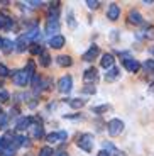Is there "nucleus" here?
<instances>
[{
    "label": "nucleus",
    "instance_id": "43",
    "mask_svg": "<svg viewBox=\"0 0 154 156\" xmlns=\"http://www.w3.org/2000/svg\"><path fill=\"white\" fill-rule=\"evenodd\" d=\"M2 48H4V39L0 37V49H2Z\"/></svg>",
    "mask_w": 154,
    "mask_h": 156
},
{
    "label": "nucleus",
    "instance_id": "46",
    "mask_svg": "<svg viewBox=\"0 0 154 156\" xmlns=\"http://www.w3.org/2000/svg\"><path fill=\"white\" fill-rule=\"evenodd\" d=\"M152 88H154V83H152Z\"/></svg>",
    "mask_w": 154,
    "mask_h": 156
},
{
    "label": "nucleus",
    "instance_id": "29",
    "mask_svg": "<svg viewBox=\"0 0 154 156\" xmlns=\"http://www.w3.org/2000/svg\"><path fill=\"white\" fill-rule=\"evenodd\" d=\"M68 26L71 29L76 27V20H75V16H73V12H68Z\"/></svg>",
    "mask_w": 154,
    "mask_h": 156
},
{
    "label": "nucleus",
    "instance_id": "15",
    "mask_svg": "<svg viewBox=\"0 0 154 156\" xmlns=\"http://www.w3.org/2000/svg\"><path fill=\"white\" fill-rule=\"evenodd\" d=\"M119 75H120V70L114 66V68H110V70H107V73H105V80H107V82H114Z\"/></svg>",
    "mask_w": 154,
    "mask_h": 156
},
{
    "label": "nucleus",
    "instance_id": "3",
    "mask_svg": "<svg viewBox=\"0 0 154 156\" xmlns=\"http://www.w3.org/2000/svg\"><path fill=\"white\" fill-rule=\"evenodd\" d=\"M107 131L110 136H119V134H122L124 131V122L120 121V119H112V121H108L107 124Z\"/></svg>",
    "mask_w": 154,
    "mask_h": 156
},
{
    "label": "nucleus",
    "instance_id": "36",
    "mask_svg": "<svg viewBox=\"0 0 154 156\" xmlns=\"http://www.w3.org/2000/svg\"><path fill=\"white\" fill-rule=\"evenodd\" d=\"M7 19H9V17H5L4 14H0V29H4V27H5V24H7Z\"/></svg>",
    "mask_w": 154,
    "mask_h": 156
},
{
    "label": "nucleus",
    "instance_id": "33",
    "mask_svg": "<svg viewBox=\"0 0 154 156\" xmlns=\"http://www.w3.org/2000/svg\"><path fill=\"white\" fill-rule=\"evenodd\" d=\"M9 73H10V71H9V68L5 66V65H0V76H7Z\"/></svg>",
    "mask_w": 154,
    "mask_h": 156
},
{
    "label": "nucleus",
    "instance_id": "17",
    "mask_svg": "<svg viewBox=\"0 0 154 156\" xmlns=\"http://www.w3.org/2000/svg\"><path fill=\"white\" fill-rule=\"evenodd\" d=\"M31 131H32V137H36V139H39V137L44 136L43 126H31Z\"/></svg>",
    "mask_w": 154,
    "mask_h": 156
},
{
    "label": "nucleus",
    "instance_id": "41",
    "mask_svg": "<svg viewBox=\"0 0 154 156\" xmlns=\"http://www.w3.org/2000/svg\"><path fill=\"white\" fill-rule=\"evenodd\" d=\"M17 112H19V109H17V107H14V109H12V110H10V114H12V115H16V114H17Z\"/></svg>",
    "mask_w": 154,
    "mask_h": 156
},
{
    "label": "nucleus",
    "instance_id": "28",
    "mask_svg": "<svg viewBox=\"0 0 154 156\" xmlns=\"http://www.w3.org/2000/svg\"><path fill=\"white\" fill-rule=\"evenodd\" d=\"M29 51H31L32 55H41V53H43V48L39 46V44H31V48H29Z\"/></svg>",
    "mask_w": 154,
    "mask_h": 156
},
{
    "label": "nucleus",
    "instance_id": "11",
    "mask_svg": "<svg viewBox=\"0 0 154 156\" xmlns=\"http://www.w3.org/2000/svg\"><path fill=\"white\" fill-rule=\"evenodd\" d=\"M96 80V68H88L83 75V82L85 83H93Z\"/></svg>",
    "mask_w": 154,
    "mask_h": 156
},
{
    "label": "nucleus",
    "instance_id": "22",
    "mask_svg": "<svg viewBox=\"0 0 154 156\" xmlns=\"http://www.w3.org/2000/svg\"><path fill=\"white\" fill-rule=\"evenodd\" d=\"M14 46H16V43H12L10 39H4V48H2V49H4V53H10L12 49H14Z\"/></svg>",
    "mask_w": 154,
    "mask_h": 156
},
{
    "label": "nucleus",
    "instance_id": "6",
    "mask_svg": "<svg viewBox=\"0 0 154 156\" xmlns=\"http://www.w3.org/2000/svg\"><path fill=\"white\" fill-rule=\"evenodd\" d=\"M120 17V7L117 4H110L107 9V19L110 20H117Z\"/></svg>",
    "mask_w": 154,
    "mask_h": 156
},
{
    "label": "nucleus",
    "instance_id": "42",
    "mask_svg": "<svg viewBox=\"0 0 154 156\" xmlns=\"http://www.w3.org/2000/svg\"><path fill=\"white\" fill-rule=\"evenodd\" d=\"M56 156H68V153H65V151H59V153H56Z\"/></svg>",
    "mask_w": 154,
    "mask_h": 156
},
{
    "label": "nucleus",
    "instance_id": "44",
    "mask_svg": "<svg viewBox=\"0 0 154 156\" xmlns=\"http://www.w3.org/2000/svg\"><path fill=\"white\" fill-rule=\"evenodd\" d=\"M151 53H152V56H154V46H152V48H151Z\"/></svg>",
    "mask_w": 154,
    "mask_h": 156
},
{
    "label": "nucleus",
    "instance_id": "9",
    "mask_svg": "<svg viewBox=\"0 0 154 156\" xmlns=\"http://www.w3.org/2000/svg\"><path fill=\"white\" fill-rule=\"evenodd\" d=\"M98 53H100V49H98V46H96V44L90 46V49L86 51L85 55H83V61H93V59L98 56Z\"/></svg>",
    "mask_w": 154,
    "mask_h": 156
},
{
    "label": "nucleus",
    "instance_id": "32",
    "mask_svg": "<svg viewBox=\"0 0 154 156\" xmlns=\"http://www.w3.org/2000/svg\"><path fill=\"white\" fill-rule=\"evenodd\" d=\"M110 107L108 105H100V107H93V112L95 114H98V112H105V110H108Z\"/></svg>",
    "mask_w": 154,
    "mask_h": 156
},
{
    "label": "nucleus",
    "instance_id": "37",
    "mask_svg": "<svg viewBox=\"0 0 154 156\" xmlns=\"http://www.w3.org/2000/svg\"><path fill=\"white\" fill-rule=\"evenodd\" d=\"M59 137H61V143H65V141H66V137H68L66 131H59Z\"/></svg>",
    "mask_w": 154,
    "mask_h": 156
},
{
    "label": "nucleus",
    "instance_id": "40",
    "mask_svg": "<svg viewBox=\"0 0 154 156\" xmlns=\"http://www.w3.org/2000/svg\"><path fill=\"white\" fill-rule=\"evenodd\" d=\"M29 4H31L32 7H39V5H41V2H29Z\"/></svg>",
    "mask_w": 154,
    "mask_h": 156
},
{
    "label": "nucleus",
    "instance_id": "16",
    "mask_svg": "<svg viewBox=\"0 0 154 156\" xmlns=\"http://www.w3.org/2000/svg\"><path fill=\"white\" fill-rule=\"evenodd\" d=\"M58 65L59 66H71L73 65V59H71V56L61 55V56H58Z\"/></svg>",
    "mask_w": 154,
    "mask_h": 156
},
{
    "label": "nucleus",
    "instance_id": "24",
    "mask_svg": "<svg viewBox=\"0 0 154 156\" xmlns=\"http://www.w3.org/2000/svg\"><path fill=\"white\" fill-rule=\"evenodd\" d=\"M51 154H54V151H53L51 146H44V148L39 149V156H51Z\"/></svg>",
    "mask_w": 154,
    "mask_h": 156
},
{
    "label": "nucleus",
    "instance_id": "13",
    "mask_svg": "<svg viewBox=\"0 0 154 156\" xmlns=\"http://www.w3.org/2000/svg\"><path fill=\"white\" fill-rule=\"evenodd\" d=\"M27 41H29V39H27V36H26V34L19 36V37H17V41H16V49H17V51H20V53H22V51H26V48H27Z\"/></svg>",
    "mask_w": 154,
    "mask_h": 156
},
{
    "label": "nucleus",
    "instance_id": "5",
    "mask_svg": "<svg viewBox=\"0 0 154 156\" xmlns=\"http://www.w3.org/2000/svg\"><path fill=\"white\" fill-rule=\"evenodd\" d=\"M122 63H124V68H125L129 73H137L139 68H141V63H139L137 59L131 58V56H129V58H125Z\"/></svg>",
    "mask_w": 154,
    "mask_h": 156
},
{
    "label": "nucleus",
    "instance_id": "30",
    "mask_svg": "<svg viewBox=\"0 0 154 156\" xmlns=\"http://www.w3.org/2000/svg\"><path fill=\"white\" fill-rule=\"evenodd\" d=\"M16 154V148L14 146H9V148L4 149V153H2V156H14Z\"/></svg>",
    "mask_w": 154,
    "mask_h": 156
},
{
    "label": "nucleus",
    "instance_id": "38",
    "mask_svg": "<svg viewBox=\"0 0 154 156\" xmlns=\"http://www.w3.org/2000/svg\"><path fill=\"white\" fill-rule=\"evenodd\" d=\"M83 92H85V94H95V88H92V87H86Z\"/></svg>",
    "mask_w": 154,
    "mask_h": 156
},
{
    "label": "nucleus",
    "instance_id": "26",
    "mask_svg": "<svg viewBox=\"0 0 154 156\" xmlns=\"http://www.w3.org/2000/svg\"><path fill=\"white\" fill-rule=\"evenodd\" d=\"M7 122H9V115L4 114V112H0V129L7 127Z\"/></svg>",
    "mask_w": 154,
    "mask_h": 156
},
{
    "label": "nucleus",
    "instance_id": "2",
    "mask_svg": "<svg viewBox=\"0 0 154 156\" xmlns=\"http://www.w3.org/2000/svg\"><path fill=\"white\" fill-rule=\"evenodd\" d=\"M76 144H78V148H80V149L90 153V151L93 149V134H88V133H86V134H81V136L78 137Z\"/></svg>",
    "mask_w": 154,
    "mask_h": 156
},
{
    "label": "nucleus",
    "instance_id": "35",
    "mask_svg": "<svg viewBox=\"0 0 154 156\" xmlns=\"http://www.w3.org/2000/svg\"><path fill=\"white\" fill-rule=\"evenodd\" d=\"M86 5H88L90 9H96L98 5H100V2H96V0H88V2H86Z\"/></svg>",
    "mask_w": 154,
    "mask_h": 156
},
{
    "label": "nucleus",
    "instance_id": "25",
    "mask_svg": "<svg viewBox=\"0 0 154 156\" xmlns=\"http://www.w3.org/2000/svg\"><path fill=\"white\" fill-rule=\"evenodd\" d=\"M49 59H51V56L47 55L46 51H43V53H41V65H43V66H49Z\"/></svg>",
    "mask_w": 154,
    "mask_h": 156
},
{
    "label": "nucleus",
    "instance_id": "39",
    "mask_svg": "<svg viewBox=\"0 0 154 156\" xmlns=\"http://www.w3.org/2000/svg\"><path fill=\"white\" fill-rule=\"evenodd\" d=\"M98 156H112V154H110L108 151H105V149H102V151L98 153Z\"/></svg>",
    "mask_w": 154,
    "mask_h": 156
},
{
    "label": "nucleus",
    "instance_id": "7",
    "mask_svg": "<svg viewBox=\"0 0 154 156\" xmlns=\"http://www.w3.org/2000/svg\"><path fill=\"white\" fill-rule=\"evenodd\" d=\"M114 63H115V58H114V55H110V53H105V55L102 56V59H100V65L105 68V70L114 68Z\"/></svg>",
    "mask_w": 154,
    "mask_h": 156
},
{
    "label": "nucleus",
    "instance_id": "18",
    "mask_svg": "<svg viewBox=\"0 0 154 156\" xmlns=\"http://www.w3.org/2000/svg\"><path fill=\"white\" fill-rule=\"evenodd\" d=\"M68 104L71 109H81V107L85 105V100H81V98H71V100H68Z\"/></svg>",
    "mask_w": 154,
    "mask_h": 156
},
{
    "label": "nucleus",
    "instance_id": "45",
    "mask_svg": "<svg viewBox=\"0 0 154 156\" xmlns=\"http://www.w3.org/2000/svg\"><path fill=\"white\" fill-rule=\"evenodd\" d=\"M2 153H4V149H2V148H0V156H2Z\"/></svg>",
    "mask_w": 154,
    "mask_h": 156
},
{
    "label": "nucleus",
    "instance_id": "1",
    "mask_svg": "<svg viewBox=\"0 0 154 156\" xmlns=\"http://www.w3.org/2000/svg\"><path fill=\"white\" fill-rule=\"evenodd\" d=\"M31 76H34V75L29 73L27 70H19L12 75V82L16 83L17 87H26L29 83V80H31Z\"/></svg>",
    "mask_w": 154,
    "mask_h": 156
},
{
    "label": "nucleus",
    "instance_id": "31",
    "mask_svg": "<svg viewBox=\"0 0 154 156\" xmlns=\"http://www.w3.org/2000/svg\"><path fill=\"white\" fill-rule=\"evenodd\" d=\"M9 98H10V94L7 90H0V102H7Z\"/></svg>",
    "mask_w": 154,
    "mask_h": 156
},
{
    "label": "nucleus",
    "instance_id": "21",
    "mask_svg": "<svg viewBox=\"0 0 154 156\" xmlns=\"http://www.w3.org/2000/svg\"><path fill=\"white\" fill-rule=\"evenodd\" d=\"M47 143H51V144H54V143H61V137H59V133H51L46 136Z\"/></svg>",
    "mask_w": 154,
    "mask_h": 156
},
{
    "label": "nucleus",
    "instance_id": "12",
    "mask_svg": "<svg viewBox=\"0 0 154 156\" xmlns=\"http://www.w3.org/2000/svg\"><path fill=\"white\" fill-rule=\"evenodd\" d=\"M129 24H134V26L142 24V16H141L137 10H131L129 12Z\"/></svg>",
    "mask_w": 154,
    "mask_h": 156
},
{
    "label": "nucleus",
    "instance_id": "23",
    "mask_svg": "<svg viewBox=\"0 0 154 156\" xmlns=\"http://www.w3.org/2000/svg\"><path fill=\"white\" fill-rule=\"evenodd\" d=\"M142 66L146 68L147 73H154V59H146Z\"/></svg>",
    "mask_w": 154,
    "mask_h": 156
},
{
    "label": "nucleus",
    "instance_id": "19",
    "mask_svg": "<svg viewBox=\"0 0 154 156\" xmlns=\"http://www.w3.org/2000/svg\"><path fill=\"white\" fill-rule=\"evenodd\" d=\"M26 36H27V39H29V41H31V39H37V37H41V31H39V27H36V26H34V27L27 32Z\"/></svg>",
    "mask_w": 154,
    "mask_h": 156
},
{
    "label": "nucleus",
    "instance_id": "14",
    "mask_svg": "<svg viewBox=\"0 0 154 156\" xmlns=\"http://www.w3.org/2000/svg\"><path fill=\"white\" fill-rule=\"evenodd\" d=\"M46 32H47V34L59 32V22H58V20H47V24H46ZM54 36H58V34H54Z\"/></svg>",
    "mask_w": 154,
    "mask_h": 156
},
{
    "label": "nucleus",
    "instance_id": "34",
    "mask_svg": "<svg viewBox=\"0 0 154 156\" xmlns=\"http://www.w3.org/2000/svg\"><path fill=\"white\" fill-rule=\"evenodd\" d=\"M146 37L147 39H154V27H147L146 29Z\"/></svg>",
    "mask_w": 154,
    "mask_h": 156
},
{
    "label": "nucleus",
    "instance_id": "10",
    "mask_svg": "<svg viewBox=\"0 0 154 156\" xmlns=\"http://www.w3.org/2000/svg\"><path fill=\"white\" fill-rule=\"evenodd\" d=\"M32 117H22L17 121V129L19 131H26V129H31V124H32Z\"/></svg>",
    "mask_w": 154,
    "mask_h": 156
},
{
    "label": "nucleus",
    "instance_id": "4",
    "mask_svg": "<svg viewBox=\"0 0 154 156\" xmlns=\"http://www.w3.org/2000/svg\"><path fill=\"white\" fill-rule=\"evenodd\" d=\"M71 88H73V78L69 76V75H66V76H61L58 82V90L61 92V94H69L71 92Z\"/></svg>",
    "mask_w": 154,
    "mask_h": 156
},
{
    "label": "nucleus",
    "instance_id": "8",
    "mask_svg": "<svg viewBox=\"0 0 154 156\" xmlns=\"http://www.w3.org/2000/svg\"><path fill=\"white\" fill-rule=\"evenodd\" d=\"M49 46L53 48V49H61V48L65 46V37H63L61 34H58V36H51V39H49Z\"/></svg>",
    "mask_w": 154,
    "mask_h": 156
},
{
    "label": "nucleus",
    "instance_id": "20",
    "mask_svg": "<svg viewBox=\"0 0 154 156\" xmlns=\"http://www.w3.org/2000/svg\"><path fill=\"white\" fill-rule=\"evenodd\" d=\"M103 148H105V151H108L110 154H115V156H122V153L119 151V149L115 148V146H112L110 143H105L103 144Z\"/></svg>",
    "mask_w": 154,
    "mask_h": 156
},
{
    "label": "nucleus",
    "instance_id": "27",
    "mask_svg": "<svg viewBox=\"0 0 154 156\" xmlns=\"http://www.w3.org/2000/svg\"><path fill=\"white\" fill-rule=\"evenodd\" d=\"M14 139H16L14 141V146H26L27 144V139L24 136H16Z\"/></svg>",
    "mask_w": 154,
    "mask_h": 156
}]
</instances>
